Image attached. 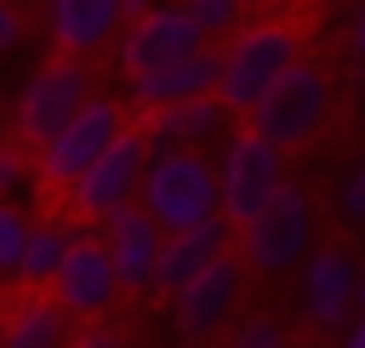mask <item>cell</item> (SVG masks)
Here are the masks:
<instances>
[{
  "label": "cell",
  "mask_w": 365,
  "mask_h": 348,
  "mask_svg": "<svg viewBox=\"0 0 365 348\" xmlns=\"http://www.w3.org/2000/svg\"><path fill=\"white\" fill-rule=\"evenodd\" d=\"M46 183H40V160H29V148L11 137L6 148H0V205H23L29 211V200L40 194Z\"/></svg>",
  "instance_id": "ffe728a7"
},
{
  "label": "cell",
  "mask_w": 365,
  "mask_h": 348,
  "mask_svg": "<svg viewBox=\"0 0 365 348\" xmlns=\"http://www.w3.org/2000/svg\"><path fill=\"white\" fill-rule=\"evenodd\" d=\"M97 234H103V245H108V257H114V268H120V280H125V297L160 291V268H165V240H171V234H165L143 205L108 217Z\"/></svg>",
  "instance_id": "5bb4252c"
},
{
  "label": "cell",
  "mask_w": 365,
  "mask_h": 348,
  "mask_svg": "<svg viewBox=\"0 0 365 348\" xmlns=\"http://www.w3.org/2000/svg\"><path fill=\"white\" fill-rule=\"evenodd\" d=\"M234 137V108L222 97H194V103H177V108H160L148 114V143L154 148H182V154H205V148H228Z\"/></svg>",
  "instance_id": "9a60e30c"
},
{
  "label": "cell",
  "mask_w": 365,
  "mask_h": 348,
  "mask_svg": "<svg viewBox=\"0 0 365 348\" xmlns=\"http://www.w3.org/2000/svg\"><path fill=\"white\" fill-rule=\"evenodd\" d=\"M143 211L165 234H188L222 211V177L211 154H182V148H154L148 183H143Z\"/></svg>",
  "instance_id": "7a4b0ae2"
},
{
  "label": "cell",
  "mask_w": 365,
  "mask_h": 348,
  "mask_svg": "<svg viewBox=\"0 0 365 348\" xmlns=\"http://www.w3.org/2000/svg\"><path fill=\"white\" fill-rule=\"evenodd\" d=\"M80 234H86V222H80L74 211H46V217H34V240H29L23 268L11 274V285H17V291H51V280L63 274V262H68V251H74Z\"/></svg>",
  "instance_id": "d6986e66"
},
{
  "label": "cell",
  "mask_w": 365,
  "mask_h": 348,
  "mask_svg": "<svg viewBox=\"0 0 365 348\" xmlns=\"http://www.w3.org/2000/svg\"><path fill=\"white\" fill-rule=\"evenodd\" d=\"M131 131V120H125V108H120V97H108V91H97L91 103H86V114L51 143V148H40L34 160H40V183L51 188V194H74L80 188V177L120 143Z\"/></svg>",
  "instance_id": "9c48e42d"
},
{
  "label": "cell",
  "mask_w": 365,
  "mask_h": 348,
  "mask_svg": "<svg viewBox=\"0 0 365 348\" xmlns=\"http://www.w3.org/2000/svg\"><path fill=\"white\" fill-rule=\"evenodd\" d=\"M217 177H222V211L245 228L262 211H274L279 194L291 188V154L257 131H234L228 148L217 154Z\"/></svg>",
  "instance_id": "277c9868"
},
{
  "label": "cell",
  "mask_w": 365,
  "mask_h": 348,
  "mask_svg": "<svg viewBox=\"0 0 365 348\" xmlns=\"http://www.w3.org/2000/svg\"><path fill=\"white\" fill-rule=\"evenodd\" d=\"M297 314L314 331H348L365 308V262L348 245H314V257L297 268Z\"/></svg>",
  "instance_id": "ba28073f"
},
{
  "label": "cell",
  "mask_w": 365,
  "mask_h": 348,
  "mask_svg": "<svg viewBox=\"0 0 365 348\" xmlns=\"http://www.w3.org/2000/svg\"><path fill=\"white\" fill-rule=\"evenodd\" d=\"M74 331H80V319L51 291H17L6 331H0V348H68Z\"/></svg>",
  "instance_id": "ac0fdd59"
},
{
  "label": "cell",
  "mask_w": 365,
  "mask_h": 348,
  "mask_svg": "<svg viewBox=\"0 0 365 348\" xmlns=\"http://www.w3.org/2000/svg\"><path fill=\"white\" fill-rule=\"evenodd\" d=\"M217 80H222V51H200V57L165 63V68L131 80L125 91L143 114H160V108H177V103H194V97H217Z\"/></svg>",
  "instance_id": "e0dca14e"
},
{
  "label": "cell",
  "mask_w": 365,
  "mask_h": 348,
  "mask_svg": "<svg viewBox=\"0 0 365 348\" xmlns=\"http://www.w3.org/2000/svg\"><path fill=\"white\" fill-rule=\"evenodd\" d=\"M336 211H342L354 228H365V160L336 183Z\"/></svg>",
  "instance_id": "cb8c5ba5"
},
{
  "label": "cell",
  "mask_w": 365,
  "mask_h": 348,
  "mask_svg": "<svg viewBox=\"0 0 365 348\" xmlns=\"http://www.w3.org/2000/svg\"><path fill=\"white\" fill-rule=\"evenodd\" d=\"M148 165H154V143H148V131H125L86 177H80V188L63 200V211H74L86 228H103L108 217H120V211H131V205H143V183H148Z\"/></svg>",
  "instance_id": "52a82bcc"
},
{
  "label": "cell",
  "mask_w": 365,
  "mask_h": 348,
  "mask_svg": "<svg viewBox=\"0 0 365 348\" xmlns=\"http://www.w3.org/2000/svg\"><path fill=\"white\" fill-rule=\"evenodd\" d=\"M325 6H348V0H325ZM354 6H359V0H354Z\"/></svg>",
  "instance_id": "4dcf8cb0"
},
{
  "label": "cell",
  "mask_w": 365,
  "mask_h": 348,
  "mask_svg": "<svg viewBox=\"0 0 365 348\" xmlns=\"http://www.w3.org/2000/svg\"><path fill=\"white\" fill-rule=\"evenodd\" d=\"M0 46H6V51H17V46H23V11H17L11 0L0 6Z\"/></svg>",
  "instance_id": "484cf974"
},
{
  "label": "cell",
  "mask_w": 365,
  "mask_h": 348,
  "mask_svg": "<svg viewBox=\"0 0 365 348\" xmlns=\"http://www.w3.org/2000/svg\"><path fill=\"white\" fill-rule=\"evenodd\" d=\"M68 348H125V337H120L114 325H80Z\"/></svg>",
  "instance_id": "d4e9b609"
},
{
  "label": "cell",
  "mask_w": 365,
  "mask_h": 348,
  "mask_svg": "<svg viewBox=\"0 0 365 348\" xmlns=\"http://www.w3.org/2000/svg\"><path fill=\"white\" fill-rule=\"evenodd\" d=\"M331 103H336V86H331V74L319 68V63H297L251 114H245V131H257V137H268L274 148H302L325 120H331Z\"/></svg>",
  "instance_id": "8992f818"
},
{
  "label": "cell",
  "mask_w": 365,
  "mask_h": 348,
  "mask_svg": "<svg viewBox=\"0 0 365 348\" xmlns=\"http://www.w3.org/2000/svg\"><path fill=\"white\" fill-rule=\"evenodd\" d=\"M131 29L125 0H46V34L57 46V57H103L120 51Z\"/></svg>",
  "instance_id": "4fadbf2b"
},
{
  "label": "cell",
  "mask_w": 365,
  "mask_h": 348,
  "mask_svg": "<svg viewBox=\"0 0 365 348\" xmlns=\"http://www.w3.org/2000/svg\"><path fill=\"white\" fill-rule=\"evenodd\" d=\"M200 51H211V40L188 17V6L182 0H160L154 11H143L125 29V40H120L114 57H120V74L125 80H143V74H154L165 63H182V57H200Z\"/></svg>",
  "instance_id": "30bf717a"
},
{
  "label": "cell",
  "mask_w": 365,
  "mask_h": 348,
  "mask_svg": "<svg viewBox=\"0 0 365 348\" xmlns=\"http://www.w3.org/2000/svg\"><path fill=\"white\" fill-rule=\"evenodd\" d=\"M160 348H194V337H182V331H177V337H165Z\"/></svg>",
  "instance_id": "f546056e"
},
{
  "label": "cell",
  "mask_w": 365,
  "mask_h": 348,
  "mask_svg": "<svg viewBox=\"0 0 365 348\" xmlns=\"http://www.w3.org/2000/svg\"><path fill=\"white\" fill-rule=\"evenodd\" d=\"M154 6H160V0H125V11H131V23H137L143 11H154Z\"/></svg>",
  "instance_id": "f1b7e54d"
},
{
  "label": "cell",
  "mask_w": 365,
  "mask_h": 348,
  "mask_svg": "<svg viewBox=\"0 0 365 348\" xmlns=\"http://www.w3.org/2000/svg\"><path fill=\"white\" fill-rule=\"evenodd\" d=\"M29 240H34V217H29L23 205H0V274H6V280L23 268Z\"/></svg>",
  "instance_id": "7402d4cb"
},
{
  "label": "cell",
  "mask_w": 365,
  "mask_h": 348,
  "mask_svg": "<svg viewBox=\"0 0 365 348\" xmlns=\"http://www.w3.org/2000/svg\"><path fill=\"white\" fill-rule=\"evenodd\" d=\"M51 297H57L80 325H103V314H114V308H120L125 280H120V268H114V257H108V245H103V234H97V228H86V234L74 240V251H68L63 274L51 280Z\"/></svg>",
  "instance_id": "8fae6325"
},
{
  "label": "cell",
  "mask_w": 365,
  "mask_h": 348,
  "mask_svg": "<svg viewBox=\"0 0 365 348\" xmlns=\"http://www.w3.org/2000/svg\"><path fill=\"white\" fill-rule=\"evenodd\" d=\"M228 348H291V337H285V325H279V319L251 314V319H240V325L228 331Z\"/></svg>",
  "instance_id": "603a6c76"
},
{
  "label": "cell",
  "mask_w": 365,
  "mask_h": 348,
  "mask_svg": "<svg viewBox=\"0 0 365 348\" xmlns=\"http://www.w3.org/2000/svg\"><path fill=\"white\" fill-rule=\"evenodd\" d=\"M348 46H354V57L365 63V0L354 6V23H348Z\"/></svg>",
  "instance_id": "4316f807"
},
{
  "label": "cell",
  "mask_w": 365,
  "mask_h": 348,
  "mask_svg": "<svg viewBox=\"0 0 365 348\" xmlns=\"http://www.w3.org/2000/svg\"><path fill=\"white\" fill-rule=\"evenodd\" d=\"M359 308H365V297H359Z\"/></svg>",
  "instance_id": "1f68e13d"
},
{
  "label": "cell",
  "mask_w": 365,
  "mask_h": 348,
  "mask_svg": "<svg viewBox=\"0 0 365 348\" xmlns=\"http://www.w3.org/2000/svg\"><path fill=\"white\" fill-rule=\"evenodd\" d=\"M342 348H365V314H359V319L342 331Z\"/></svg>",
  "instance_id": "83f0119b"
},
{
  "label": "cell",
  "mask_w": 365,
  "mask_h": 348,
  "mask_svg": "<svg viewBox=\"0 0 365 348\" xmlns=\"http://www.w3.org/2000/svg\"><path fill=\"white\" fill-rule=\"evenodd\" d=\"M245 274H251L245 257H222V262L205 268L194 285H182V291L171 297V319H177V331L194 337V342L222 337V331L234 325L240 302H245Z\"/></svg>",
  "instance_id": "7c38bea8"
},
{
  "label": "cell",
  "mask_w": 365,
  "mask_h": 348,
  "mask_svg": "<svg viewBox=\"0 0 365 348\" xmlns=\"http://www.w3.org/2000/svg\"><path fill=\"white\" fill-rule=\"evenodd\" d=\"M314 245H319V222H314V200H308L302 183H291L274 211H262L257 222L240 228V257H245V268L262 274V280L297 274V268L314 257Z\"/></svg>",
  "instance_id": "5b68a950"
},
{
  "label": "cell",
  "mask_w": 365,
  "mask_h": 348,
  "mask_svg": "<svg viewBox=\"0 0 365 348\" xmlns=\"http://www.w3.org/2000/svg\"><path fill=\"white\" fill-rule=\"evenodd\" d=\"M240 245V222L234 217H211L188 234H171L165 240V268H160V297H177L182 285H194L205 268H217L222 257H234Z\"/></svg>",
  "instance_id": "2e32d148"
},
{
  "label": "cell",
  "mask_w": 365,
  "mask_h": 348,
  "mask_svg": "<svg viewBox=\"0 0 365 348\" xmlns=\"http://www.w3.org/2000/svg\"><path fill=\"white\" fill-rule=\"evenodd\" d=\"M302 63V40L291 23H251L245 34H234L222 46V80H217V97L245 120L291 68Z\"/></svg>",
  "instance_id": "3957f363"
},
{
  "label": "cell",
  "mask_w": 365,
  "mask_h": 348,
  "mask_svg": "<svg viewBox=\"0 0 365 348\" xmlns=\"http://www.w3.org/2000/svg\"><path fill=\"white\" fill-rule=\"evenodd\" d=\"M91 86H97V80H91V63H86V57H46V63L17 86V103H11V131H17V143H23L29 154L51 148V143L86 114V103L97 97Z\"/></svg>",
  "instance_id": "6da1fadb"
},
{
  "label": "cell",
  "mask_w": 365,
  "mask_h": 348,
  "mask_svg": "<svg viewBox=\"0 0 365 348\" xmlns=\"http://www.w3.org/2000/svg\"><path fill=\"white\" fill-rule=\"evenodd\" d=\"M182 6H188V17L200 23V34H205V40H222V46H228L234 34H245V29H251V17H245V6H251V0H182Z\"/></svg>",
  "instance_id": "44dd1931"
}]
</instances>
